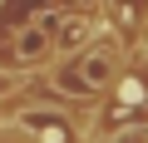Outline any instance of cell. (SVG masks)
<instances>
[{
    "mask_svg": "<svg viewBox=\"0 0 148 143\" xmlns=\"http://www.w3.org/2000/svg\"><path fill=\"white\" fill-rule=\"evenodd\" d=\"M114 54L109 49H94V54H84L79 64H74V79L64 84V89H74V94H94V89H109L114 84Z\"/></svg>",
    "mask_w": 148,
    "mask_h": 143,
    "instance_id": "cell-1",
    "label": "cell"
},
{
    "mask_svg": "<svg viewBox=\"0 0 148 143\" xmlns=\"http://www.w3.org/2000/svg\"><path fill=\"white\" fill-rule=\"evenodd\" d=\"M40 54H49V40H45V20H40L35 30H25V35H20V59H40Z\"/></svg>",
    "mask_w": 148,
    "mask_h": 143,
    "instance_id": "cell-2",
    "label": "cell"
},
{
    "mask_svg": "<svg viewBox=\"0 0 148 143\" xmlns=\"http://www.w3.org/2000/svg\"><path fill=\"white\" fill-rule=\"evenodd\" d=\"M84 35H89V25H84V20H69V25H64V35H59L54 44H59V49H74V44H84Z\"/></svg>",
    "mask_w": 148,
    "mask_h": 143,
    "instance_id": "cell-3",
    "label": "cell"
},
{
    "mask_svg": "<svg viewBox=\"0 0 148 143\" xmlns=\"http://www.w3.org/2000/svg\"><path fill=\"white\" fill-rule=\"evenodd\" d=\"M114 143H148V133H143V128H133V133H119Z\"/></svg>",
    "mask_w": 148,
    "mask_h": 143,
    "instance_id": "cell-4",
    "label": "cell"
}]
</instances>
